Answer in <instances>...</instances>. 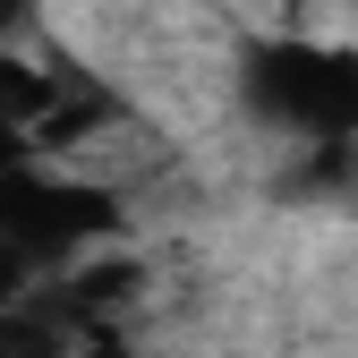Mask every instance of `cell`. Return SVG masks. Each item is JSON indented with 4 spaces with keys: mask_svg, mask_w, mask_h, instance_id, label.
Here are the masks:
<instances>
[{
    "mask_svg": "<svg viewBox=\"0 0 358 358\" xmlns=\"http://www.w3.org/2000/svg\"><path fill=\"white\" fill-rule=\"evenodd\" d=\"M111 231H120V196L103 179L43 171V162H9L0 171V248H17L26 264L103 256L94 239H111Z\"/></svg>",
    "mask_w": 358,
    "mask_h": 358,
    "instance_id": "cell-1",
    "label": "cell"
},
{
    "mask_svg": "<svg viewBox=\"0 0 358 358\" xmlns=\"http://www.w3.org/2000/svg\"><path fill=\"white\" fill-rule=\"evenodd\" d=\"M248 103L333 145L358 128V52L350 43H264L248 60Z\"/></svg>",
    "mask_w": 358,
    "mask_h": 358,
    "instance_id": "cell-2",
    "label": "cell"
},
{
    "mask_svg": "<svg viewBox=\"0 0 358 358\" xmlns=\"http://www.w3.org/2000/svg\"><path fill=\"white\" fill-rule=\"evenodd\" d=\"M9 162H26V120L0 103V171H9Z\"/></svg>",
    "mask_w": 358,
    "mask_h": 358,
    "instance_id": "cell-3",
    "label": "cell"
},
{
    "mask_svg": "<svg viewBox=\"0 0 358 358\" xmlns=\"http://www.w3.org/2000/svg\"><path fill=\"white\" fill-rule=\"evenodd\" d=\"M26 273H34V264H26V256H17V248H0V307H9V299H17V290H26Z\"/></svg>",
    "mask_w": 358,
    "mask_h": 358,
    "instance_id": "cell-4",
    "label": "cell"
},
{
    "mask_svg": "<svg viewBox=\"0 0 358 358\" xmlns=\"http://www.w3.org/2000/svg\"><path fill=\"white\" fill-rule=\"evenodd\" d=\"M9 17H17V0H0V26H9Z\"/></svg>",
    "mask_w": 358,
    "mask_h": 358,
    "instance_id": "cell-5",
    "label": "cell"
}]
</instances>
